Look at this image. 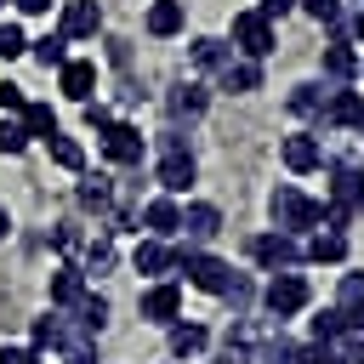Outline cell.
I'll return each mask as SVG.
<instances>
[{"mask_svg":"<svg viewBox=\"0 0 364 364\" xmlns=\"http://www.w3.org/2000/svg\"><path fill=\"white\" fill-rule=\"evenodd\" d=\"M46 148H51V165H63V171H85V148L74 142V136H46Z\"/></svg>","mask_w":364,"mask_h":364,"instance_id":"obj_34","label":"cell"},{"mask_svg":"<svg viewBox=\"0 0 364 364\" xmlns=\"http://www.w3.org/2000/svg\"><path fill=\"white\" fill-rule=\"evenodd\" d=\"M182 23H188V6H182V0H154V6H148V34H154V40L182 34Z\"/></svg>","mask_w":364,"mask_h":364,"instance_id":"obj_22","label":"cell"},{"mask_svg":"<svg viewBox=\"0 0 364 364\" xmlns=\"http://www.w3.org/2000/svg\"><path fill=\"white\" fill-rule=\"evenodd\" d=\"M228 34H233V46L250 57V63H262V57H273V46H279V34H273V23L250 6V11H233V23H228Z\"/></svg>","mask_w":364,"mask_h":364,"instance_id":"obj_5","label":"cell"},{"mask_svg":"<svg viewBox=\"0 0 364 364\" xmlns=\"http://www.w3.org/2000/svg\"><path fill=\"white\" fill-rule=\"evenodd\" d=\"M347 34H353V40H364V11H358V17L347 23Z\"/></svg>","mask_w":364,"mask_h":364,"instance_id":"obj_49","label":"cell"},{"mask_svg":"<svg viewBox=\"0 0 364 364\" xmlns=\"http://www.w3.org/2000/svg\"><path fill=\"white\" fill-rule=\"evenodd\" d=\"M142 148H148L142 125H131V119H108L102 125V159L108 165H142Z\"/></svg>","mask_w":364,"mask_h":364,"instance_id":"obj_7","label":"cell"},{"mask_svg":"<svg viewBox=\"0 0 364 364\" xmlns=\"http://www.w3.org/2000/svg\"><path fill=\"white\" fill-rule=\"evenodd\" d=\"M296 364H336L330 341H296Z\"/></svg>","mask_w":364,"mask_h":364,"instance_id":"obj_38","label":"cell"},{"mask_svg":"<svg viewBox=\"0 0 364 364\" xmlns=\"http://www.w3.org/2000/svg\"><path fill=\"white\" fill-rule=\"evenodd\" d=\"M250 262H256L262 273H296L307 256H301V239H296V233H279V228H273V233H256V239H250Z\"/></svg>","mask_w":364,"mask_h":364,"instance_id":"obj_4","label":"cell"},{"mask_svg":"<svg viewBox=\"0 0 364 364\" xmlns=\"http://www.w3.org/2000/svg\"><path fill=\"white\" fill-rule=\"evenodd\" d=\"M358 74H364V68H358Z\"/></svg>","mask_w":364,"mask_h":364,"instance_id":"obj_52","label":"cell"},{"mask_svg":"<svg viewBox=\"0 0 364 364\" xmlns=\"http://www.w3.org/2000/svg\"><path fill=\"white\" fill-rule=\"evenodd\" d=\"M23 17H40V11H51V0H11Z\"/></svg>","mask_w":364,"mask_h":364,"instance_id":"obj_48","label":"cell"},{"mask_svg":"<svg viewBox=\"0 0 364 364\" xmlns=\"http://www.w3.org/2000/svg\"><path fill=\"white\" fill-rule=\"evenodd\" d=\"M324 102H330V91H324L318 80H301V85H290V97H284V108H290V114H301V119H318V114H324Z\"/></svg>","mask_w":364,"mask_h":364,"instance_id":"obj_23","label":"cell"},{"mask_svg":"<svg viewBox=\"0 0 364 364\" xmlns=\"http://www.w3.org/2000/svg\"><path fill=\"white\" fill-rule=\"evenodd\" d=\"M341 336H347V313L341 307H318L307 318V341H341Z\"/></svg>","mask_w":364,"mask_h":364,"instance_id":"obj_30","label":"cell"},{"mask_svg":"<svg viewBox=\"0 0 364 364\" xmlns=\"http://www.w3.org/2000/svg\"><path fill=\"white\" fill-rule=\"evenodd\" d=\"M188 57H193V68H222V63H228L233 51H228V46H222L216 34H199V40L188 46Z\"/></svg>","mask_w":364,"mask_h":364,"instance_id":"obj_33","label":"cell"},{"mask_svg":"<svg viewBox=\"0 0 364 364\" xmlns=\"http://www.w3.org/2000/svg\"><path fill=\"white\" fill-rule=\"evenodd\" d=\"M108 267H114V233L85 245V273H108Z\"/></svg>","mask_w":364,"mask_h":364,"instance_id":"obj_35","label":"cell"},{"mask_svg":"<svg viewBox=\"0 0 364 364\" xmlns=\"http://www.w3.org/2000/svg\"><path fill=\"white\" fill-rule=\"evenodd\" d=\"M6 233H11V216H6V205H0V239H6Z\"/></svg>","mask_w":364,"mask_h":364,"instance_id":"obj_50","label":"cell"},{"mask_svg":"<svg viewBox=\"0 0 364 364\" xmlns=\"http://www.w3.org/2000/svg\"><path fill=\"white\" fill-rule=\"evenodd\" d=\"M159 154H188V142H182V131H176V125H165V131H159Z\"/></svg>","mask_w":364,"mask_h":364,"instance_id":"obj_44","label":"cell"},{"mask_svg":"<svg viewBox=\"0 0 364 364\" xmlns=\"http://www.w3.org/2000/svg\"><path fill=\"white\" fill-rule=\"evenodd\" d=\"M154 182H159V193L182 199V193L199 182V165H193V154H159V171H154Z\"/></svg>","mask_w":364,"mask_h":364,"instance_id":"obj_13","label":"cell"},{"mask_svg":"<svg viewBox=\"0 0 364 364\" xmlns=\"http://www.w3.org/2000/svg\"><path fill=\"white\" fill-rule=\"evenodd\" d=\"M28 57H34L40 68H63V63H68V34H63V28H51V34L28 40Z\"/></svg>","mask_w":364,"mask_h":364,"instance_id":"obj_27","label":"cell"},{"mask_svg":"<svg viewBox=\"0 0 364 364\" xmlns=\"http://www.w3.org/2000/svg\"><path fill=\"white\" fill-rule=\"evenodd\" d=\"M74 199H80V210H85V216H108V210H114V182H108L102 171H80Z\"/></svg>","mask_w":364,"mask_h":364,"instance_id":"obj_15","label":"cell"},{"mask_svg":"<svg viewBox=\"0 0 364 364\" xmlns=\"http://www.w3.org/2000/svg\"><path fill=\"white\" fill-rule=\"evenodd\" d=\"M136 222H142L154 239H176V228H182V199H171V193H154L148 205H136Z\"/></svg>","mask_w":364,"mask_h":364,"instance_id":"obj_12","label":"cell"},{"mask_svg":"<svg viewBox=\"0 0 364 364\" xmlns=\"http://www.w3.org/2000/svg\"><path fill=\"white\" fill-rule=\"evenodd\" d=\"M51 239H57V250H80V228H74V222H57Z\"/></svg>","mask_w":364,"mask_h":364,"instance_id":"obj_43","label":"cell"},{"mask_svg":"<svg viewBox=\"0 0 364 364\" xmlns=\"http://www.w3.org/2000/svg\"><path fill=\"white\" fill-rule=\"evenodd\" d=\"M176 279H188V284L205 290V296H222L228 279H233V262H222V256H210V250H193V245H176Z\"/></svg>","mask_w":364,"mask_h":364,"instance_id":"obj_2","label":"cell"},{"mask_svg":"<svg viewBox=\"0 0 364 364\" xmlns=\"http://www.w3.org/2000/svg\"><path fill=\"white\" fill-rule=\"evenodd\" d=\"M57 28H63L68 40H91V34L102 28V6H97V0H68V6H63V23H57Z\"/></svg>","mask_w":364,"mask_h":364,"instance_id":"obj_17","label":"cell"},{"mask_svg":"<svg viewBox=\"0 0 364 364\" xmlns=\"http://www.w3.org/2000/svg\"><path fill=\"white\" fill-rule=\"evenodd\" d=\"M176 233H182V245H193V250H199V245H210V239L222 233V210H216L210 199H188V205H182V228H176Z\"/></svg>","mask_w":364,"mask_h":364,"instance_id":"obj_9","label":"cell"},{"mask_svg":"<svg viewBox=\"0 0 364 364\" xmlns=\"http://www.w3.org/2000/svg\"><path fill=\"white\" fill-rule=\"evenodd\" d=\"M279 159H284V171H296V176L324 171V142H318V131H290V136H279Z\"/></svg>","mask_w":364,"mask_h":364,"instance_id":"obj_8","label":"cell"},{"mask_svg":"<svg viewBox=\"0 0 364 364\" xmlns=\"http://www.w3.org/2000/svg\"><path fill=\"white\" fill-rule=\"evenodd\" d=\"M336 347V364H364V336L358 330H347L341 341H330Z\"/></svg>","mask_w":364,"mask_h":364,"instance_id":"obj_39","label":"cell"},{"mask_svg":"<svg viewBox=\"0 0 364 364\" xmlns=\"http://www.w3.org/2000/svg\"><path fill=\"white\" fill-rule=\"evenodd\" d=\"M51 307H74L80 296H85V267H74V262H63L57 273H51Z\"/></svg>","mask_w":364,"mask_h":364,"instance_id":"obj_21","label":"cell"},{"mask_svg":"<svg viewBox=\"0 0 364 364\" xmlns=\"http://www.w3.org/2000/svg\"><path fill=\"white\" fill-rule=\"evenodd\" d=\"M296 6H301L307 17H318V23H336V17H341V0H296Z\"/></svg>","mask_w":364,"mask_h":364,"instance_id":"obj_41","label":"cell"},{"mask_svg":"<svg viewBox=\"0 0 364 364\" xmlns=\"http://www.w3.org/2000/svg\"><path fill=\"white\" fill-rule=\"evenodd\" d=\"M205 347H210V330L205 324H188V318L171 324V358H199Z\"/></svg>","mask_w":364,"mask_h":364,"instance_id":"obj_25","label":"cell"},{"mask_svg":"<svg viewBox=\"0 0 364 364\" xmlns=\"http://www.w3.org/2000/svg\"><path fill=\"white\" fill-rule=\"evenodd\" d=\"M267 216H273V228H279V233H296V239H301V233H313V228H318L324 205H318V199H307L296 182H279V188L267 193Z\"/></svg>","mask_w":364,"mask_h":364,"instance_id":"obj_1","label":"cell"},{"mask_svg":"<svg viewBox=\"0 0 364 364\" xmlns=\"http://www.w3.org/2000/svg\"><path fill=\"white\" fill-rule=\"evenodd\" d=\"M250 364H296V341H290L284 330H273V336H262V341H256Z\"/></svg>","mask_w":364,"mask_h":364,"instance_id":"obj_31","label":"cell"},{"mask_svg":"<svg viewBox=\"0 0 364 364\" xmlns=\"http://www.w3.org/2000/svg\"><path fill=\"white\" fill-rule=\"evenodd\" d=\"M358 6H364V0H358Z\"/></svg>","mask_w":364,"mask_h":364,"instance_id":"obj_51","label":"cell"},{"mask_svg":"<svg viewBox=\"0 0 364 364\" xmlns=\"http://www.w3.org/2000/svg\"><path fill=\"white\" fill-rule=\"evenodd\" d=\"M256 11L273 23V17H284V11H296V0H256Z\"/></svg>","mask_w":364,"mask_h":364,"instance_id":"obj_47","label":"cell"},{"mask_svg":"<svg viewBox=\"0 0 364 364\" xmlns=\"http://www.w3.org/2000/svg\"><path fill=\"white\" fill-rule=\"evenodd\" d=\"M216 85H222V91H262V63H250V57H228V63L216 68Z\"/></svg>","mask_w":364,"mask_h":364,"instance_id":"obj_19","label":"cell"},{"mask_svg":"<svg viewBox=\"0 0 364 364\" xmlns=\"http://www.w3.org/2000/svg\"><path fill=\"white\" fill-rule=\"evenodd\" d=\"M210 108V85H199V80H182L176 91H171V114L176 119H199Z\"/></svg>","mask_w":364,"mask_h":364,"instance_id":"obj_24","label":"cell"},{"mask_svg":"<svg viewBox=\"0 0 364 364\" xmlns=\"http://www.w3.org/2000/svg\"><path fill=\"white\" fill-rule=\"evenodd\" d=\"M307 301H313V284H307V273H301V267H296V273H273V279H267V290H262V313H267V318H279V324H284V318H296Z\"/></svg>","mask_w":364,"mask_h":364,"instance_id":"obj_3","label":"cell"},{"mask_svg":"<svg viewBox=\"0 0 364 364\" xmlns=\"http://www.w3.org/2000/svg\"><path fill=\"white\" fill-rule=\"evenodd\" d=\"M330 205H341V210H364V165H353V159H336L330 165Z\"/></svg>","mask_w":364,"mask_h":364,"instance_id":"obj_11","label":"cell"},{"mask_svg":"<svg viewBox=\"0 0 364 364\" xmlns=\"http://www.w3.org/2000/svg\"><path fill=\"white\" fill-rule=\"evenodd\" d=\"M301 256L307 262H347V233H336V228H313L307 233V245H301Z\"/></svg>","mask_w":364,"mask_h":364,"instance_id":"obj_20","label":"cell"},{"mask_svg":"<svg viewBox=\"0 0 364 364\" xmlns=\"http://www.w3.org/2000/svg\"><path fill=\"white\" fill-rule=\"evenodd\" d=\"M28 148V131L17 119H0V154H23Z\"/></svg>","mask_w":364,"mask_h":364,"instance_id":"obj_40","label":"cell"},{"mask_svg":"<svg viewBox=\"0 0 364 364\" xmlns=\"http://www.w3.org/2000/svg\"><path fill=\"white\" fill-rule=\"evenodd\" d=\"M57 353H63V364H102V358H97V336L80 330L74 318H63V341H57Z\"/></svg>","mask_w":364,"mask_h":364,"instance_id":"obj_18","label":"cell"},{"mask_svg":"<svg viewBox=\"0 0 364 364\" xmlns=\"http://www.w3.org/2000/svg\"><path fill=\"white\" fill-rule=\"evenodd\" d=\"M74 324L91 330V336H102V330H108V296H91V290H85V296L74 301Z\"/></svg>","mask_w":364,"mask_h":364,"instance_id":"obj_29","label":"cell"},{"mask_svg":"<svg viewBox=\"0 0 364 364\" xmlns=\"http://www.w3.org/2000/svg\"><path fill=\"white\" fill-rule=\"evenodd\" d=\"M136 313H142V324H176L182 318V279H154L148 290H142V301H136Z\"/></svg>","mask_w":364,"mask_h":364,"instance_id":"obj_6","label":"cell"},{"mask_svg":"<svg viewBox=\"0 0 364 364\" xmlns=\"http://www.w3.org/2000/svg\"><path fill=\"white\" fill-rule=\"evenodd\" d=\"M23 85H11V80H0V114H23Z\"/></svg>","mask_w":364,"mask_h":364,"instance_id":"obj_42","label":"cell"},{"mask_svg":"<svg viewBox=\"0 0 364 364\" xmlns=\"http://www.w3.org/2000/svg\"><path fill=\"white\" fill-rule=\"evenodd\" d=\"M131 267H136V273H148V279H176V245H165V239L142 233V239H136V250H131Z\"/></svg>","mask_w":364,"mask_h":364,"instance_id":"obj_10","label":"cell"},{"mask_svg":"<svg viewBox=\"0 0 364 364\" xmlns=\"http://www.w3.org/2000/svg\"><path fill=\"white\" fill-rule=\"evenodd\" d=\"M358 68H364V63H358V51H353V46H324V74H330L336 85L358 80Z\"/></svg>","mask_w":364,"mask_h":364,"instance_id":"obj_28","label":"cell"},{"mask_svg":"<svg viewBox=\"0 0 364 364\" xmlns=\"http://www.w3.org/2000/svg\"><path fill=\"white\" fill-rule=\"evenodd\" d=\"M364 301V273H341V284H336V307L347 313V307H358Z\"/></svg>","mask_w":364,"mask_h":364,"instance_id":"obj_36","label":"cell"},{"mask_svg":"<svg viewBox=\"0 0 364 364\" xmlns=\"http://www.w3.org/2000/svg\"><path fill=\"white\" fill-rule=\"evenodd\" d=\"M17 125L28 131V142H46V136H57V108L51 102H23Z\"/></svg>","mask_w":364,"mask_h":364,"instance_id":"obj_26","label":"cell"},{"mask_svg":"<svg viewBox=\"0 0 364 364\" xmlns=\"http://www.w3.org/2000/svg\"><path fill=\"white\" fill-rule=\"evenodd\" d=\"M28 51V34L17 28V23H0V63H11V57H23Z\"/></svg>","mask_w":364,"mask_h":364,"instance_id":"obj_37","label":"cell"},{"mask_svg":"<svg viewBox=\"0 0 364 364\" xmlns=\"http://www.w3.org/2000/svg\"><path fill=\"white\" fill-rule=\"evenodd\" d=\"M324 131H347V125H364V97L358 91H330L324 114H318Z\"/></svg>","mask_w":364,"mask_h":364,"instance_id":"obj_16","label":"cell"},{"mask_svg":"<svg viewBox=\"0 0 364 364\" xmlns=\"http://www.w3.org/2000/svg\"><path fill=\"white\" fill-rule=\"evenodd\" d=\"M80 108H85V125H91V131H102V125H108V119H114V114H108V108H102V102H80Z\"/></svg>","mask_w":364,"mask_h":364,"instance_id":"obj_46","label":"cell"},{"mask_svg":"<svg viewBox=\"0 0 364 364\" xmlns=\"http://www.w3.org/2000/svg\"><path fill=\"white\" fill-rule=\"evenodd\" d=\"M57 85H63V97L91 102V91H97V63H91V57H68V63L57 68Z\"/></svg>","mask_w":364,"mask_h":364,"instance_id":"obj_14","label":"cell"},{"mask_svg":"<svg viewBox=\"0 0 364 364\" xmlns=\"http://www.w3.org/2000/svg\"><path fill=\"white\" fill-rule=\"evenodd\" d=\"M0 364H40L34 347H0Z\"/></svg>","mask_w":364,"mask_h":364,"instance_id":"obj_45","label":"cell"},{"mask_svg":"<svg viewBox=\"0 0 364 364\" xmlns=\"http://www.w3.org/2000/svg\"><path fill=\"white\" fill-rule=\"evenodd\" d=\"M57 341H63V313L51 307V313H40V318H34L28 347H34V353H57Z\"/></svg>","mask_w":364,"mask_h":364,"instance_id":"obj_32","label":"cell"}]
</instances>
